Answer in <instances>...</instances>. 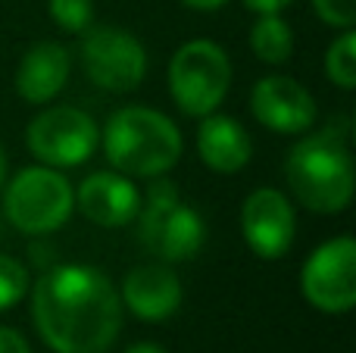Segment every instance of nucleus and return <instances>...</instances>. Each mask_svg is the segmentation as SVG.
<instances>
[{
  "instance_id": "nucleus-1",
  "label": "nucleus",
  "mask_w": 356,
  "mask_h": 353,
  "mask_svg": "<svg viewBox=\"0 0 356 353\" xmlns=\"http://www.w3.org/2000/svg\"><path fill=\"white\" fill-rule=\"evenodd\" d=\"M31 319L54 353H106L122 331L119 288L91 263H54L35 279Z\"/></svg>"
},
{
  "instance_id": "nucleus-2",
  "label": "nucleus",
  "mask_w": 356,
  "mask_h": 353,
  "mask_svg": "<svg viewBox=\"0 0 356 353\" xmlns=\"http://www.w3.org/2000/svg\"><path fill=\"white\" fill-rule=\"evenodd\" d=\"M284 179L297 204L309 213H344L356 191L350 122L334 119L319 131H303V138L284 156Z\"/></svg>"
},
{
  "instance_id": "nucleus-3",
  "label": "nucleus",
  "mask_w": 356,
  "mask_h": 353,
  "mask_svg": "<svg viewBox=\"0 0 356 353\" xmlns=\"http://www.w3.org/2000/svg\"><path fill=\"white\" fill-rule=\"evenodd\" d=\"M100 147L116 172L129 179H160L172 172L184 154L175 119L154 106H119L100 129Z\"/></svg>"
},
{
  "instance_id": "nucleus-4",
  "label": "nucleus",
  "mask_w": 356,
  "mask_h": 353,
  "mask_svg": "<svg viewBox=\"0 0 356 353\" xmlns=\"http://www.w3.org/2000/svg\"><path fill=\"white\" fill-rule=\"evenodd\" d=\"M138 241L160 263H188L200 254L207 241V222L191 204H184L169 179H154L141 194V210L135 216Z\"/></svg>"
},
{
  "instance_id": "nucleus-5",
  "label": "nucleus",
  "mask_w": 356,
  "mask_h": 353,
  "mask_svg": "<svg viewBox=\"0 0 356 353\" xmlns=\"http://www.w3.org/2000/svg\"><path fill=\"white\" fill-rule=\"evenodd\" d=\"M3 216L29 238H47L60 231L75 213V188L54 166H25L3 181Z\"/></svg>"
},
{
  "instance_id": "nucleus-6",
  "label": "nucleus",
  "mask_w": 356,
  "mask_h": 353,
  "mask_svg": "<svg viewBox=\"0 0 356 353\" xmlns=\"http://www.w3.org/2000/svg\"><path fill=\"white\" fill-rule=\"evenodd\" d=\"M232 60L225 47L209 38L184 41L169 60V97L184 116L203 119L225 104L232 91Z\"/></svg>"
},
{
  "instance_id": "nucleus-7",
  "label": "nucleus",
  "mask_w": 356,
  "mask_h": 353,
  "mask_svg": "<svg viewBox=\"0 0 356 353\" xmlns=\"http://www.w3.org/2000/svg\"><path fill=\"white\" fill-rule=\"evenodd\" d=\"M25 147L41 166L75 169L100 147V125L79 106H47L25 125Z\"/></svg>"
},
{
  "instance_id": "nucleus-8",
  "label": "nucleus",
  "mask_w": 356,
  "mask_h": 353,
  "mask_svg": "<svg viewBox=\"0 0 356 353\" xmlns=\"http://www.w3.org/2000/svg\"><path fill=\"white\" fill-rule=\"evenodd\" d=\"M81 69L100 91L129 94L147 79V50L131 31L119 25H91L79 44Z\"/></svg>"
},
{
  "instance_id": "nucleus-9",
  "label": "nucleus",
  "mask_w": 356,
  "mask_h": 353,
  "mask_svg": "<svg viewBox=\"0 0 356 353\" xmlns=\"http://www.w3.org/2000/svg\"><path fill=\"white\" fill-rule=\"evenodd\" d=\"M300 294L313 310L344 316L356 306V241L338 235L322 241L303 260Z\"/></svg>"
},
{
  "instance_id": "nucleus-10",
  "label": "nucleus",
  "mask_w": 356,
  "mask_h": 353,
  "mask_svg": "<svg viewBox=\"0 0 356 353\" xmlns=\"http://www.w3.org/2000/svg\"><path fill=\"white\" fill-rule=\"evenodd\" d=\"M241 235L259 260H282L294 247L297 213L278 188H253L241 204Z\"/></svg>"
},
{
  "instance_id": "nucleus-11",
  "label": "nucleus",
  "mask_w": 356,
  "mask_h": 353,
  "mask_svg": "<svg viewBox=\"0 0 356 353\" xmlns=\"http://www.w3.org/2000/svg\"><path fill=\"white\" fill-rule=\"evenodd\" d=\"M250 113L272 135H303L316 122V97L291 75H263L250 88Z\"/></svg>"
},
{
  "instance_id": "nucleus-12",
  "label": "nucleus",
  "mask_w": 356,
  "mask_h": 353,
  "mask_svg": "<svg viewBox=\"0 0 356 353\" xmlns=\"http://www.w3.org/2000/svg\"><path fill=\"white\" fill-rule=\"evenodd\" d=\"M75 210L100 229H125L141 210V191L129 175L100 169L75 188Z\"/></svg>"
},
{
  "instance_id": "nucleus-13",
  "label": "nucleus",
  "mask_w": 356,
  "mask_h": 353,
  "mask_svg": "<svg viewBox=\"0 0 356 353\" xmlns=\"http://www.w3.org/2000/svg\"><path fill=\"white\" fill-rule=\"evenodd\" d=\"M119 300H122V310H129L141 322H166L181 306L184 288L169 263H141L125 272Z\"/></svg>"
},
{
  "instance_id": "nucleus-14",
  "label": "nucleus",
  "mask_w": 356,
  "mask_h": 353,
  "mask_svg": "<svg viewBox=\"0 0 356 353\" xmlns=\"http://www.w3.org/2000/svg\"><path fill=\"white\" fill-rule=\"evenodd\" d=\"M72 50L60 41H38L22 54L16 66V94L25 104L44 106L69 85Z\"/></svg>"
},
{
  "instance_id": "nucleus-15",
  "label": "nucleus",
  "mask_w": 356,
  "mask_h": 353,
  "mask_svg": "<svg viewBox=\"0 0 356 353\" xmlns=\"http://www.w3.org/2000/svg\"><path fill=\"white\" fill-rule=\"evenodd\" d=\"M197 156H200L203 166L219 175L241 172L253 156L250 131L234 116L209 113L197 125Z\"/></svg>"
},
{
  "instance_id": "nucleus-16",
  "label": "nucleus",
  "mask_w": 356,
  "mask_h": 353,
  "mask_svg": "<svg viewBox=\"0 0 356 353\" xmlns=\"http://www.w3.org/2000/svg\"><path fill=\"white\" fill-rule=\"evenodd\" d=\"M250 44L253 56L266 66H282V63L291 60L294 54V31H291L288 19L282 13H263L257 16V22L250 25Z\"/></svg>"
},
{
  "instance_id": "nucleus-17",
  "label": "nucleus",
  "mask_w": 356,
  "mask_h": 353,
  "mask_svg": "<svg viewBox=\"0 0 356 353\" xmlns=\"http://www.w3.org/2000/svg\"><path fill=\"white\" fill-rule=\"evenodd\" d=\"M325 75L341 91L356 88V35L353 28H344L325 50Z\"/></svg>"
},
{
  "instance_id": "nucleus-18",
  "label": "nucleus",
  "mask_w": 356,
  "mask_h": 353,
  "mask_svg": "<svg viewBox=\"0 0 356 353\" xmlns=\"http://www.w3.org/2000/svg\"><path fill=\"white\" fill-rule=\"evenodd\" d=\"M29 288H31L29 266L19 263L16 256L0 254V313H6L16 304H22Z\"/></svg>"
},
{
  "instance_id": "nucleus-19",
  "label": "nucleus",
  "mask_w": 356,
  "mask_h": 353,
  "mask_svg": "<svg viewBox=\"0 0 356 353\" xmlns=\"http://www.w3.org/2000/svg\"><path fill=\"white\" fill-rule=\"evenodd\" d=\"M47 16L56 22V28L81 35L94 25V0H47Z\"/></svg>"
},
{
  "instance_id": "nucleus-20",
  "label": "nucleus",
  "mask_w": 356,
  "mask_h": 353,
  "mask_svg": "<svg viewBox=\"0 0 356 353\" xmlns=\"http://www.w3.org/2000/svg\"><path fill=\"white\" fill-rule=\"evenodd\" d=\"M316 16L325 25H334V28H353L356 22V0H313Z\"/></svg>"
},
{
  "instance_id": "nucleus-21",
  "label": "nucleus",
  "mask_w": 356,
  "mask_h": 353,
  "mask_svg": "<svg viewBox=\"0 0 356 353\" xmlns=\"http://www.w3.org/2000/svg\"><path fill=\"white\" fill-rule=\"evenodd\" d=\"M0 353H31V347H29L22 331L0 325Z\"/></svg>"
},
{
  "instance_id": "nucleus-22",
  "label": "nucleus",
  "mask_w": 356,
  "mask_h": 353,
  "mask_svg": "<svg viewBox=\"0 0 356 353\" xmlns=\"http://www.w3.org/2000/svg\"><path fill=\"white\" fill-rule=\"evenodd\" d=\"M241 3H244L250 13L263 16V13H284L291 3H294V0H241Z\"/></svg>"
},
{
  "instance_id": "nucleus-23",
  "label": "nucleus",
  "mask_w": 356,
  "mask_h": 353,
  "mask_svg": "<svg viewBox=\"0 0 356 353\" xmlns=\"http://www.w3.org/2000/svg\"><path fill=\"white\" fill-rule=\"evenodd\" d=\"M181 3L191 6V10H197V13H216V10H222L228 0H181Z\"/></svg>"
},
{
  "instance_id": "nucleus-24",
  "label": "nucleus",
  "mask_w": 356,
  "mask_h": 353,
  "mask_svg": "<svg viewBox=\"0 0 356 353\" xmlns=\"http://www.w3.org/2000/svg\"><path fill=\"white\" fill-rule=\"evenodd\" d=\"M122 353H166L160 347V344H150V341H141V344H131L129 350H122Z\"/></svg>"
},
{
  "instance_id": "nucleus-25",
  "label": "nucleus",
  "mask_w": 356,
  "mask_h": 353,
  "mask_svg": "<svg viewBox=\"0 0 356 353\" xmlns=\"http://www.w3.org/2000/svg\"><path fill=\"white\" fill-rule=\"evenodd\" d=\"M6 169H10V163H6V150H3V144H0V188H3V181H6Z\"/></svg>"
}]
</instances>
